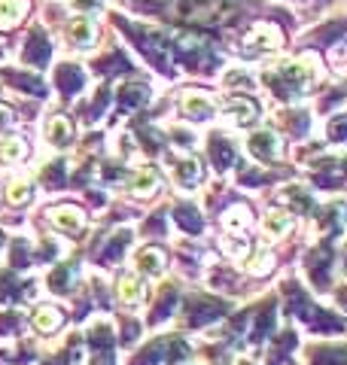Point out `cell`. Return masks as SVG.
Masks as SVG:
<instances>
[{"label": "cell", "instance_id": "6da1fadb", "mask_svg": "<svg viewBox=\"0 0 347 365\" xmlns=\"http://www.w3.org/2000/svg\"><path fill=\"white\" fill-rule=\"evenodd\" d=\"M171 19L186 21V25L198 28H216L226 25L228 19L238 16V9L231 0H156Z\"/></svg>", "mask_w": 347, "mask_h": 365}, {"label": "cell", "instance_id": "7a4b0ae2", "mask_svg": "<svg viewBox=\"0 0 347 365\" xmlns=\"http://www.w3.org/2000/svg\"><path fill=\"white\" fill-rule=\"evenodd\" d=\"M320 76V67H317V58L314 55H305V58H296V61H283L277 67H268L262 73V79L268 83V88L274 95L281 98H298L317 83Z\"/></svg>", "mask_w": 347, "mask_h": 365}, {"label": "cell", "instance_id": "3957f363", "mask_svg": "<svg viewBox=\"0 0 347 365\" xmlns=\"http://www.w3.org/2000/svg\"><path fill=\"white\" fill-rule=\"evenodd\" d=\"M122 25H125V21H122ZM125 28H129V25H125ZM129 34H134L131 40L137 43V49H141L156 67L165 71V67H168V43H165V37H161V34H153V31H144V28H129Z\"/></svg>", "mask_w": 347, "mask_h": 365}, {"label": "cell", "instance_id": "277c9868", "mask_svg": "<svg viewBox=\"0 0 347 365\" xmlns=\"http://www.w3.org/2000/svg\"><path fill=\"white\" fill-rule=\"evenodd\" d=\"M283 46V34L277 25H256L247 37H244V55H259V52H274Z\"/></svg>", "mask_w": 347, "mask_h": 365}, {"label": "cell", "instance_id": "5b68a950", "mask_svg": "<svg viewBox=\"0 0 347 365\" xmlns=\"http://www.w3.org/2000/svg\"><path fill=\"white\" fill-rule=\"evenodd\" d=\"M247 150L253 153V158H259V162H277L281 140H277V134H271V131H256L247 140Z\"/></svg>", "mask_w": 347, "mask_h": 365}, {"label": "cell", "instance_id": "8992f818", "mask_svg": "<svg viewBox=\"0 0 347 365\" xmlns=\"http://www.w3.org/2000/svg\"><path fill=\"white\" fill-rule=\"evenodd\" d=\"M226 113H228V119L235 125H253L259 119V104L256 101H250V98H231Z\"/></svg>", "mask_w": 347, "mask_h": 365}, {"label": "cell", "instance_id": "52a82bcc", "mask_svg": "<svg viewBox=\"0 0 347 365\" xmlns=\"http://www.w3.org/2000/svg\"><path fill=\"white\" fill-rule=\"evenodd\" d=\"M55 83L64 95H76V91L86 86V73H83V67H76V64H61L55 71Z\"/></svg>", "mask_w": 347, "mask_h": 365}, {"label": "cell", "instance_id": "ba28073f", "mask_svg": "<svg viewBox=\"0 0 347 365\" xmlns=\"http://www.w3.org/2000/svg\"><path fill=\"white\" fill-rule=\"evenodd\" d=\"M146 101H149V88L144 83H129V86H122V91H119V110L122 113L141 110Z\"/></svg>", "mask_w": 347, "mask_h": 365}, {"label": "cell", "instance_id": "9c48e42d", "mask_svg": "<svg viewBox=\"0 0 347 365\" xmlns=\"http://www.w3.org/2000/svg\"><path fill=\"white\" fill-rule=\"evenodd\" d=\"M183 116H189L195 122H204V119L213 116V104L204 95H198V91H189V95L183 98Z\"/></svg>", "mask_w": 347, "mask_h": 365}, {"label": "cell", "instance_id": "30bf717a", "mask_svg": "<svg viewBox=\"0 0 347 365\" xmlns=\"http://www.w3.org/2000/svg\"><path fill=\"white\" fill-rule=\"evenodd\" d=\"M49 55H52V46H49V40H46L40 31H34L31 37H28V43H25V61H31V64L43 67L46 61H49Z\"/></svg>", "mask_w": 347, "mask_h": 365}, {"label": "cell", "instance_id": "8fae6325", "mask_svg": "<svg viewBox=\"0 0 347 365\" xmlns=\"http://www.w3.org/2000/svg\"><path fill=\"white\" fill-rule=\"evenodd\" d=\"M329 265H332V250L329 247H320V250H314V253L308 256V271H311V277H314L317 283H326Z\"/></svg>", "mask_w": 347, "mask_h": 365}, {"label": "cell", "instance_id": "7c38bea8", "mask_svg": "<svg viewBox=\"0 0 347 365\" xmlns=\"http://www.w3.org/2000/svg\"><path fill=\"white\" fill-rule=\"evenodd\" d=\"M28 9V0H0V31L16 28Z\"/></svg>", "mask_w": 347, "mask_h": 365}, {"label": "cell", "instance_id": "4fadbf2b", "mask_svg": "<svg viewBox=\"0 0 347 365\" xmlns=\"http://www.w3.org/2000/svg\"><path fill=\"white\" fill-rule=\"evenodd\" d=\"M174 177H177L180 186H198V180H201V165H198V158H180L177 165H174Z\"/></svg>", "mask_w": 347, "mask_h": 365}, {"label": "cell", "instance_id": "5bb4252c", "mask_svg": "<svg viewBox=\"0 0 347 365\" xmlns=\"http://www.w3.org/2000/svg\"><path fill=\"white\" fill-rule=\"evenodd\" d=\"M216 317H223V304H211V302H198V304H189V326H204V323H213Z\"/></svg>", "mask_w": 347, "mask_h": 365}, {"label": "cell", "instance_id": "9a60e30c", "mask_svg": "<svg viewBox=\"0 0 347 365\" xmlns=\"http://www.w3.org/2000/svg\"><path fill=\"white\" fill-rule=\"evenodd\" d=\"M344 220H347V204H332L320 213V228L326 235H338L344 228Z\"/></svg>", "mask_w": 347, "mask_h": 365}, {"label": "cell", "instance_id": "2e32d148", "mask_svg": "<svg viewBox=\"0 0 347 365\" xmlns=\"http://www.w3.org/2000/svg\"><path fill=\"white\" fill-rule=\"evenodd\" d=\"M250 222H253V216H250V210L244 207V204H235V207H228V210L223 213V225L228 228L231 235H238V232H247V228H250Z\"/></svg>", "mask_w": 347, "mask_h": 365}, {"label": "cell", "instance_id": "e0dca14e", "mask_svg": "<svg viewBox=\"0 0 347 365\" xmlns=\"http://www.w3.org/2000/svg\"><path fill=\"white\" fill-rule=\"evenodd\" d=\"M289 228H293V216H289L286 210H271L268 216H265V235H268L271 241L283 237Z\"/></svg>", "mask_w": 347, "mask_h": 365}, {"label": "cell", "instance_id": "ac0fdd59", "mask_svg": "<svg viewBox=\"0 0 347 365\" xmlns=\"http://www.w3.org/2000/svg\"><path fill=\"white\" fill-rule=\"evenodd\" d=\"M46 134H49V140L58 143V146H67L74 140V125L67 116H52L49 119V128H46Z\"/></svg>", "mask_w": 347, "mask_h": 365}, {"label": "cell", "instance_id": "d6986e66", "mask_svg": "<svg viewBox=\"0 0 347 365\" xmlns=\"http://www.w3.org/2000/svg\"><path fill=\"white\" fill-rule=\"evenodd\" d=\"M137 268H141L144 274H161V271H165V253L156 250V247L144 250V253L137 256Z\"/></svg>", "mask_w": 347, "mask_h": 365}, {"label": "cell", "instance_id": "ffe728a7", "mask_svg": "<svg viewBox=\"0 0 347 365\" xmlns=\"http://www.w3.org/2000/svg\"><path fill=\"white\" fill-rule=\"evenodd\" d=\"M174 220H177L183 232H189V235H198L201 232V213L195 210V207H189V204H183V207L174 210Z\"/></svg>", "mask_w": 347, "mask_h": 365}, {"label": "cell", "instance_id": "44dd1931", "mask_svg": "<svg viewBox=\"0 0 347 365\" xmlns=\"http://www.w3.org/2000/svg\"><path fill=\"white\" fill-rule=\"evenodd\" d=\"M211 155H213V162H216L219 170L231 168V162H235V150H231L228 140H223V137H213L211 140Z\"/></svg>", "mask_w": 347, "mask_h": 365}, {"label": "cell", "instance_id": "7402d4cb", "mask_svg": "<svg viewBox=\"0 0 347 365\" xmlns=\"http://www.w3.org/2000/svg\"><path fill=\"white\" fill-rule=\"evenodd\" d=\"M119 299L122 304H137L144 299V283L137 280V277H122L119 283Z\"/></svg>", "mask_w": 347, "mask_h": 365}, {"label": "cell", "instance_id": "603a6c76", "mask_svg": "<svg viewBox=\"0 0 347 365\" xmlns=\"http://www.w3.org/2000/svg\"><path fill=\"white\" fill-rule=\"evenodd\" d=\"M71 40L76 43V46H89L95 43V28H91V21L89 19H76L74 25H71Z\"/></svg>", "mask_w": 347, "mask_h": 365}, {"label": "cell", "instance_id": "cb8c5ba5", "mask_svg": "<svg viewBox=\"0 0 347 365\" xmlns=\"http://www.w3.org/2000/svg\"><path fill=\"white\" fill-rule=\"evenodd\" d=\"M34 326H37L40 332H55V329L61 326V314H58L55 307H40V311L34 314Z\"/></svg>", "mask_w": 347, "mask_h": 365}, {"label": "cell", "instance_id": "d4e9b609", "mask_svg": "<svg viewBox=\"0 0 347 365\" xmlns=\"http://www.w3.org/2000/svg\"><path fill=\"white\" fill-rule=\"evenodd\" d=\"M25 140H21V137H9V140H4L0 143V162L4 165H9V162H19L21 155H25Z\"/></svg>", "mask_w": 347, "mask_h": 365}, {"label": "cell", "instance_id": "484cf974", "mask_svg": "<svg viewBox=\"0 0 347 365\" xmlns=\"http://www.w3.org/2000/svg\"><path fill=\"white\" fill-rule=\"evenodd\" d=\"M283 198L293 204V207L298 210V213H308L311 207H314V201H311V192L308 189H302V186H289L286 192H283Z\"/></svg>", "mask_w": 347, "mask_h": 365}, {"label": "cell", "instance_id": "4316f807", "mask_svg": "<svg viewBox=\"0 0 347 365\" xmlns=\"http://www.w3.org/2000/svg\"><path fill=\"white\" fill-rule=\"evenodd\" d=\"M55 222L61 228H67L71 235H76L79 228H83V213L74 210V207H61V210H55Z\"/></svg>", "mask_w": 347, "mask_h": 365}, {"label": "cell", "instance_id": "83f0119b", "mask_svg": "<svg viewBox=\"0 0 347 365\" xmlns=\"http://www.w3.org/2000/svg\"><path fill=\"white\" fill-rule=\"evenodd\" d=\"M311 362H314V365H347V350L320 347V350L311 353Z\"/></svg>", "mask_w": 347, "mask_h": 365}, {"label": "cell", "instance_id": "f1b7e54d", "mask_svg": "<svg viewBox=\"0 0 347 365\" xmlns=\"http://www.w3.org/2000/svg\"><path fill=\"white\" fill-rule=\"evenodd\" d=\"M156 186H159V174L146 168V170H141V174L134 177V186L131 189H134V195L144 198V195H149V192H156Z\"/></svg>", "mask_w": 347, "mask_h": 365}, {"label": "cell", "instance_id": "f546056e", "mask_svg": "<svg viewBox=\"0 0 347 365\" xmlns=\"http://www.w3.org/2000/svg\"><path fill=\"white\" fill-rule=\"evenodd\" d=\"M6 83H16V88H21V91H34V95H43V83H40L37 76L9 71V73H6Z\"/></svg>", "mask_w": 347, "mask_h": 365}, {"label": "cell", "instance_id": "4dcf8cb0", "mask_svg": "<svg viewBox=\"0 0 347 365\" xmlns=\"http://www.w3.org/2000/svg\"><path fill=\"white\" fill-rule=\"evenodd\" d=\"M129 244H131V232H119V235H116L113 241L107 244V250H104V259H107V262H116V259L122 256V250L129 247Z\"/></svg>", "mask_w": 347, "mask_h": 365}, {"label": "cell", "instance_id": "1f68e13d", "mask_svg": "<svg viewBox=\"0 0 347 365\" xmlns=\"http://www.w3.org/2000/svg\"><path fill=\"white\" fill-rule=\"evenodd\" d=\"M271 326H274V307H265V314H259L256 326H253V341H262L271 332Z\"/></svg>", "mask_w": 347, "mask_h": 365}, {"label": "cell", "instance_id": "d6a6232c", "mask_svg": "<svg viewBox=\"0 0 347 365\" xmlns=\"http://www.w3.org/2000/svg\"><path fill=\"white\" fill-rule=\"evenodd\" d=\"M49 287L55 289V292H71L74 289V271L71 268H58L55 274H52V283Z\"/></svg>", "mask_w": 347, "mask_h": 365}, {"label": "cell", "instance_id": "836d02e7", "mask_svg": "<svg viewBox=\"0 0 347 365\" xmlns=\"http://www.w3.org/2000/svg\"><path fill=\"white\" fill-rule=\"evenodd\" d=\"M329 140L347 143V116H335V119L329 122Z\"/></svg>", "mask_w": 347, "mask_h": 365}, {"label": "cell", "instance_id": "e575fe53", "mask_svg": "<svg viewBox=\"0 0 347 365\" xmlns=\"http://www.w3.org/2000/svg\"><path fill=\"white\" fill-rule=\"evenodd\" d=\"M271 268H274V256L271 253H259L256 259L250 262V274H256V277L259 274H268Z\"/></svg>", "mask_w": 347, "mask_h": 365}, {"label": "cell", "instance_id": "d590c367", "mask_svg": "<svg viewBox=\"0 0 347 365\" xmlns=\"http://www.w3.org/2000/svg\"><path fill=\"white\" fill-rule=\"evenodd\" d=\"M43 180L49 182V186H61V182H64V165H61V162H55V165L43 174Z\"/></svg>", "mask_w": 347, "mask_h": 365}, {"label": "cell", "instance_id": "8d00e7d4", "mask_svg": "<svg viewBox=\"0 0 347 365\" xmlns=\"http://www.w3.org/2000/svg\"><path fill=\"white\" fill-rule=\"evenodd\" d=\"M223 250L228 256H247V241H244V237H241V241H231V237H226Z\"/></svg>", "mask_w": 347, "mask_h": 365}, {"label": "cell", "instance_id": "74e56055", "mask_svg": "<svg viewBox=\"0 0 347 365\" xmlns=\"http://www.w3.org/2000/svg\"><path fill=\"white\" fill-rule=\"evenodd\" d=\"M31 195V186H28V182H16V186L13 189H9V201H13V204H19V201H25Z\"/></svg>", "mask_w": 347, "mask_h": 365}, {"label": "cell", "instance_id": "f35d334b", "mask_svg": "<svg viewBox=\"0 0 347 365\" xmlns=\"http://www.w3.org/2000/svg\"><path fill=\"white\" fill-rule=\"evenodd\" d=\"M71 4H74L76 9H98L104 0H71Z\"/></svg>", "mask_w": 347, "mask_h": 365}, {"label": "cell", "instance_id": "ab89813d", "mask_svg": "<svg viewBox=\"0 0 347 365\" xmlns=\"http://www.w3.org/2000/svg\"><path fill=\"white\" fill-rule=\"evenodd\" d=\"M228 83L231 86H241V88H250V79L244 73H228Z\"/></svg>", "mask_w": 347, "mask_h": 365}, {"label": "cell", "instance_id": "60d3db41", "mask_svg": "<svg viewBox=\"0 0 347 365\" xmlns=\"http://www.w3.org/2000/svg\"><path fill=\"white\" fill-rule=\"evenodd\" d=\"M9 119H13V113H9V107H6V104H0V128H6Z\"/></svg>", "mask_w": 347, "mask_h": 365}, {"label": "cell", "instance_id": "b9f144b4", "mask_svg": "<svg viewBox=\"0 0 347 365\" xmlns=\"http://www.w3.org/2000/svg\"><path fill=\"white\" fill-rule=\"evenodd\" d=\"M344 274H347V262H344Z\"/></svg>", "mask_w": 347, "mask_h": 365}, {"label": "cell", "instance_id": "7bdbcfd3", "mask_svg": "<svg viewBox=\"0 0 347 365\" xmlns=\"http://www.w3.org/2000/svg\"><path fill=\"white\" fill-rule=\"evenodd\" d=\"M241 365H250V362H241Z\"/></svg>", "mask_w": 347, "mask_h": 365}]
</instances>
